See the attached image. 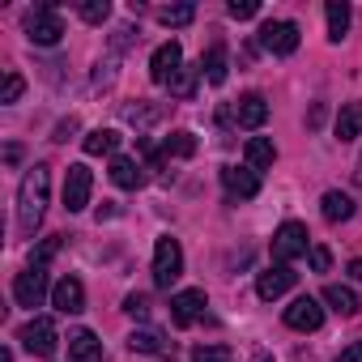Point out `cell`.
<instances>
[{
  "label": "cell",
  "instance_id": "cell-1",
  "mask_svg": "<svg viewBox=\"0 0 362 362\" xmlns=\"http://www.w3.org/2000/svg\"><path fill=\"white\" fill-rule=\"evenodd\" d=\"M47 192H52V175H47V166H30L26 179H22V192H18V230H22L26 239H35V230L43 226Z\"/></svg>",
  "mask_w": 362,
  "mask_h": 362
},
{
  "label": "cell",
  "instance_id": "cell-2",
  "mask_svg": "<svg viewBox=\"0 0 362 362\" xmlns=\"http://www.w3.org/2000/svg\"><path fill=\"white\" fill-rule=\"evenodd\" d=\"M179 277H184V247H179V239L162 235L153 243V286L158 290H170Z\"/></svg>",
  "mask_w": 362,
  "mask_h": 362
},
{
  "label": "cell",
  "instance_id": "cell-3",
  "mask_svg": "<svg viewBox=\"0 0 362 362\" xmlns=\"http://www.w3.org/2000/svg\"><path fill=\"white\" fill-rule=\"evenodd\" d=\"M26 39L39 43V47H56L64 39V22H60V9L56 5H35L26 13Z\"/></svg>",
  "mask_w": 362,
  "mask_h": 362
},
{
  "label": "cell",
  "instance_id": "cell-4",
  "mask_svg": "<svg viewBox=\"0 0 362 362\" xmlns=\"http://www.w3.org/2000/svg\"><path fill=\"white\" fill-rule=\"evenodd\" d=\"M307 252H311L307 226H303V222H281L277 235H273V260H277V264H290V260H298V256H307Z\"/></svg>",
  "mask_w": 362,
  "mask_h": 362
},
{
  "label": "cell",
  "instance_id": "cell-5",
  "mask_svg": "<svg viewBox=\"0 0 362 362\" xmlns=\"http://www.w3.org/2000/svg\"><path fill=\"white\" fill-rule=\"evenodd\" d=\"M18 341L26 345V354H35V358H52V354H56V345H60L56 320H52V315H35V320L18 332Z\"/></svg>",
  "mask_w": 362,
  "mask_h": 362
},
{
  "label": "cell",
  "instance_id": "cell-6",
  "mask_svg": "<svg viewBox=\"0 0 362 362\" xmlns=\"http://www.w3.org/2000/svg\"><path fill=\"white\" fill-rule=\"evenodd\" d=\"M90 192H94L90 166H86V162H73V166L64 170V209H69V214H81V209L90 205Z\"/></svg>",
  "mask_w": 362,
  "mask_h": 362
},
{
  "label": "cell",
  "instance_id": "cell-7",
  "mask_svg": "<svg viewBox=\"0 0 362 362\" xmlns=\"http://www.w3.org/2000/svg\"><path fill=\"white\" fill-rule=\"evenodd\" d=\"M13 298H18V307H43V298H47V269H39V264H30L26 273H18V281H13Z\"/></svg>",
  "mask_w": 362,
  "mask_h": 362
},
{
  "label": "cell",
  "instance_id": "cell-8",
  "mask_svg": "<svg viewBox=\"0 0 362 362\" xmlns=\"http://www.w3.org/2000/svg\"><path fill=\"white\" fill-rule=\"evenodd\" d=\"M205 307H209L205 290H179V294L170 298V324H175V328H192V324L205 315Z\"/></svg>",
  "mask_w": 362,
  "mask_h": 362
},
{
  "label": "cell",
  "instance_id": "cell-9",
  "mask_svg": "<svg viewBox=\"0 0 362 362\" xmlns=\"http://www.w3.org/2000/svg\"><path fill=\"white\" fill-rule=\"evenodd\" d=\"M260 43L273 56H294L298 52V22H264L260 26Z\"/></svg>",
  "mask_w": 362,
  "mask_h": 362
},
{
  "label": "cell",
  "instance_id": "cell-10",
  "mask_svg": "<svg viewBox=\"0 0 362 362\" xmlns=\"http://www.w3.org/2000/svg\"><path fill=\"white\" fill-rule=\"evenodd\" d=\"M179 69H184V47H179L175 39H170V43H162V47L149 56V77H153L158 86H170Z\"/></svg>",
  "mask_w": 362,
  "mask_h": 362
},
{
  "label": "cell",
  "instance_id": "cell-11",
  "mask_svg": "<svg viewBox=\"0 0 362 362\" xmlns=\"http://www.w3.org/2000/svg\"><path fill=\"white\" fill-rule=\"evenodd\" d=\"M286 324H290L294 332H315V328L324 324V307H320V298H311V294L294 298V303L286 307Z\"/></svg>",
  "mask_w": 362,
  "mask_h": 362
},
{
  "label": "cell",
  "instance_id": "cell-12",
  "mask_svg": "<svg viewBox=\"0 0 362 362\" xmlns=\"http://www.w3.org/2000/svg\"><path fill=\"white\" fill-rule=\"evenodd\" d=\"M294 281H298V273H294L290 264H273V269H264V273H260V281H256V294H260L264 303H273V298L290 294V290H294Z\"/></svg>",
  "mask_w": 362,
  "mask_h": 362
},
{
  "label": "cell",
  "instance_id": "cell-13",
  "mask_svg": "<svg viewBox=\"0 0 362 362\" xmlns=\"http://www.w3.org/2000/svg\"><path fill=\"white\" fill-rule=\"evenodd\" d=\"M52 307H56L60 315H77V311H86V286H81L77 277H60V281L52 286Z\"/></svg>",
  "mask_w": 362,
  "mask_h": 362
},
{
  "label": "cell",
  "instance_id": "cell-14",
  "mask_svg": "<svg viewBox=\"0 0 362 362\" xmlns=\"http://www.w3.org/2000/svg\"><path fill=\"white\" fill-rule=\"evenodd\" d=\"M222 184H226V192H230V197L252 201V197L260 192V175H256L252 166H222Z\"/></svg>",
  "mask_w": 362,
  "mask_h": 362
},
{
  "label": "cell",
  "instance_id": "cell-15",
  "mask_svg": "<svg viewBox=\"0 0 362 362\" xmlns=\"http://www.w3.org/2000/svg\"><path fill=\"white\" fill-rule=\"evenodd\" d=\"M69 362H103V341L90 328L69 332Z\"/></svg>",
  "mask_w": 362,
  "mask_h": 362
},
{
  "label": "cell",
  "instance_id": "cell-16",
  "mask_svg": "<svg viewBox=\"0 0 362 362\" xmlns=\"http://www.w3.org/2000/svg\"><path fill=\"white\" fill-rule=\"evenodd\" d=\"M111 184H115V188H128V192H132V188H141V184H145L141 162H136V158L115 153V158H111Z\"/></svg>",
  "mask_w": 362,
  "mask_h": 362
},
{
  "label": "cell",
  "instance_id": "cell-17",
  "mask_svg": "<svg viewBox=\"0 0 362 362\" xmlns=\"http://www.w3.org/2000/svg\"><path fill=\"white\" fill-rule=\"evenodd\" d=\"M235 115H239V128H264V119H269L264 94H243V98L235 103Z\"/></svg>",
  "mask_w": 362,
  "mask_h": 362
},
{
  "label": "cell",
  "instance_id": "cell-18",
  "mask_svg": "<svg viewBox=\"0 0 362 362\" xmlns=\"http://www.w3.org/2000/svg\"><path fill=\"white\" fill-rule=\"evenodd\" d=\"M128 349H132V354H158V358H162V354H170V341H166L162 332H153V328H136V332L128 337Z\"/></svg>",
  "mask_w": 362,
  "mask_h": 362
},
{
  "label": "cell",
  "instance_id": "cell-19",
  "mask_svg": "<svg viewBox=\"0 0 362 362\" xmlns=\"http://www.w3.org/2000/svg\"><path fill=\"white\" fill-rule=\"evenodd\" d=\"M81 149H86L90 158H103V153H115V149H119V132H115V128H94V132H86V141H81Z\"/></svg>",
  "mask_w": 362,
  "mask_h": 362
},
{
  "label": "cell",
  "instance_id": "cell-20",
  "mask_svg": "<svg viewBox=\"0 0 362 362\" xmlns=\"http://www.w3.org/2000/svg\"><path fill=\"white\" fill-rule=\"evenodd\" d=\"M243 153H247V166H252L256 175H260V170H269V166L277 162V149H273V141H269V136H252Z\"/></svg>",
  "mask_w": 362,
  "mask_h": 362
},
{
  "label": "cell",
  "instance_id": "cell-21",
  "mask_svg": "<svg viewBox=\"0 0 362 362\" xmlns=\"http://www.w3.org/2000/svg\"><path fill=\"white\" fill-rule=\"evenodd\" d=\"M320 214H324V222H349L354 218V201L345 197V192H324V201H320Z\"/></svg>",
  "mask_w": 362,
  "mask_h": 362
},
{
  "label": "cell",
  "instance_id": "cell-22",
  "mask_svg": "<svg viewBox=\"0 0 362 362\" xmlns=\"http://www.w3.org/2000/svg\"><path fill=\"white\" fill-rule=\"evenodd\" d=\"M324 303H328L337 315H358V307H362V298H358L349 286H324Z\"/></svg>",
  "mask_w": 362,
  "mask_h": 362
},
{
  "label": "cell",
  "instance_id": "cell-23",
  "mask_svg": "<svg viewBox=\"0 0 362 362\" xmlns=\"http://www.w3.org/2000/svg\"><path fill=\"white\" fill-rule=\"evenodd\" d=\"M201 73L209 77V86H226V43H214L201 60Z\"/></svg>",
  "mask_w": 362,
  "mask_h": 362
},
{
  "label": "cell",
  "instance_id": "cell-24",
  "mask_svg": "<svg viewBox=\"0 0 362 362\" xmlns=\"http://www.w3.org/2000/svg\"><path fill=\"white\" fill-rule=\"evenodd\" d=\"M362 136V103H345L337 115V141H354Z\"/></svg>",
  "mask_w": 362,
  "mask_h": 362
},
{
  "label": "cell",
  "instance_id": "cell-25",
  "mask_svg": "<svg viewBox=\"0 0 362 362\" xmlns=\"http://www.w3.org/2000/svg\"><path fill=\"white\" fill-rule=\"evenodd\" d=\"M197 86H201V69L197 64H184V69L175 73V81H170V98H184L188 103L197 94Z\"/></svg>",
  "mask_w": 362,
  "mask_h": 362
},
{
  "label": "cell",
  "instance_id": "cell-26",
  "mask_svg": "<svg viewBox=\"0 0 362 362\" xmlns=\"http://www.w3.org/2000/svg\"><path fill=\"white\" fill-rule=\"evenodd\" d=\"M328 39L332 43H341L345 39V30H349V5H345V0H328Z\"/></svg>",
  "mask_w": 362,
  "mask_h": 362
},
{
  "label": "cell",
  "instance_id": "cell-27",
  "mask_svg": "<svg viewBox=\"0 0 362 362\" xmlns=\"http://www.w3.org/2000/svg\"><path fill=\"white\" fill-rule=\"evenodd\" d=\"M192 153H197V136L184 132V128L170 132V136L162 141V158H192Z\"/></svg>",
  "mask_w": 362,
  "mask_h": 362
},
{
  "label": "cell",
  "instance_id": "cell-28",
  "mask_svg": "<svg viewBox=\"0 0 362 362\" xmlns=\"http://www.w3.org/2000/svg\"><path fill=\"white\" fill-rule=\"evenodd\" d=\"M192 18H197V9H192V5H166V9H158V22H162V26H170V30L192 26Z\"/></svg>",
  "mask_w": 362,
  "mask_h": 362
},
{
  "label": "cell",
  "instance_id": "cell-29",
  "mask_svg": "<svg viewBox=\"0 0 362 362\" xmlns=\"http://www.w3.org/2000/svg\"><path fill=\"white\" fill-rule=\"evenodd\" d=\"M192 362H235V349L230 345H197Z\"/></svg>",
  "mask_w": 362,
  "mask_h": 362
},
{
  "label": "cell",
  "instance_id": "cell-30",
  "mask_svg": "<svg viewBox=\"0 0 362 362\" xmlns=\"http://www.w3.org/2000/svg\"><path fill=\"white\" fill-rule=\"evenodd\" d=\"M81 18H86L90 26H98V22L111 18V5H107V0H86V5H81Z\"/></svg>",
  "mask_w": 362,
  "mask_h": 362
},
{
  "label": "cell",
  "instance_id": "cell-31",
  "mask_svg": "<svg viewBox=\"0 0 362 362\" xmlns=\"http://www.w3.org/2000/svg\"><path fill=\"white\" fill-rule=\"evenodd\" d=\"M22 94H26V81H22L18 73H5V90H0V103L9 107V103H18Z\"/></svg>",
  "mask_w": 362,
  "mask_h": 362
},
{
  "label": "cell",
  "instance_id": "cell-32",
  "mask_svg": "<svg viewBox=\"0 0 362 362\" xmlns=\"http://www.w3.org/2000/svg\"><path fill=\"white\" fill-rule=\"evenodd\" d=\"M60 239H64V235H52V239H43V247H39V252H30V264L47 269V260H52V256L60 252Z\"/></svg>",
  "mask_w": 362,
  "mask_h": 362
},
{
  "label": "cell",
  "instance_id": "cell-33",
  "mask_svg": "<svg viewBox=\"0 0 362 362\" xmlns=\"http://www.w3.org/2000/svg\"><path fill=\"white\" fill-rule=\"evenodd\" d=\"M235 22H247V18H256L260 13V5H256V0H230V9H226Z\"/></svg>",
  "mask_w": 362,
  "mask_h": 362
},
{
  "label": "cell",
  "instance_id": "cell-34",
  "mask_svg": "<svg viewBox=\"0 0 362 362\" xmlns=\"http://www.w3.org/2000/svg\"><path fill=\"white\" fill-rule=\"evenodd\" d=\"M307 256H311V269H315V273H328V269H332V252H328L324 243H315Z\"/></svg>",
  "mask_w": 362,
  "mask_h": 362
},
{
  "label": "cell",
  "instance_id": "cell-35",
  "mask_svg": "<svg viewBox=\"0 0 362 362\" xmlns=\"http://www.w3.org/2000/svg\"><path fill=\"white\" fill-rule=\"evenodd\" d=\"M124 311H128L132 320H145V315H149V298H145V294H128V298H124Z\"/></svg>",
  "mask_w": 362,
  "mask_h": 362
},
{
  "label": "cell",
  "instance_id": "cell-36",
  "mask_svg": "<svg viewBox=\"0 0 362 362\" xmlns=\"http://www.w3.org/2000/svg\"><path fill=\"white\" fill-rule=\"evenodd\" d=\"M69 132H77V119H73V115L56 124V136H52V141H69Z\"/></svg>",
  "mask_w": 362,
  "mask_h": 362
},
{
  "label": "cell",
  "instance_id": "cell-37",
  "mask_svg": "<svg viewBox=\"0 0 362 362\" xmlns=\"http://www.w3.org/2000/svg\"><path fill=\"white\" fill-rule=\"evenodd\" d=\"M337 362H362V341H354V345H345Z\"/></svg>",
  "mask_w": 362,
  "mask_h": 362
},
{
  "label": "cell",
  "instance_id": "cell-38",
  "mask_svg": "<svg viewBox=\"0 0 362 362\" xmlns=\"http://www.w3.org/2000/svg\"><path fill=\"white\" fill-rule=\"evenodd\" d=\"M5 162H9V166L22 162V145H9V149H5Z\"/></svg>",
  "mask_w": 362,
  "mask_h": 362
},
{
  "label": "cell",
  "instance_id": "cell-39",
  "mask_svg": "<svg viewBox=\"0 0 362 362\" xmlns=\"http://www.w3.org/2000/svg\"><path fill=\"white\" fill-rule=\"evenodd\" d=\"M252 362H273V354H269V349H256V354H252Z\"/></svg>",
  "mask_w": 362,
  "mask_h": 362
},
{
  "label": "cell",
  "instance_id": "cell-40",
  "mask_svg": "<svg viewBox=\"0 0 362 362\" xmlns=\"http://www.w3.org/2000/svg\"><path fill=\"white\" fill-rule=\"evenodd\" d=\"M349 273H354V277L362 281V260H349Z\"/></svg>",
  "mask_w": 362,
  "mask_h": 362
}]
</instances>
